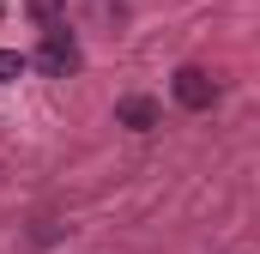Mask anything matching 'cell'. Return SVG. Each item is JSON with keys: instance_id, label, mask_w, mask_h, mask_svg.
<instances>
[{"instance_id": "1", "label": "cell", "mask_w": 260, "mask_h": 254, "mask_svg": "<svg viewBox=\"0 0 260 254\" xmlns=\"http://www.w3.org/2000/svg\"><path fill=\"white\" fill-rule=\"evenodd\" d=\"M37 67L49 73V79H67V73H79L85 55H79V43L67 37V24H49L43 30V49H37Z\"/></svg>"}, {"instance_id": "2", "label": "cell", "mask_w": 260, "mask_h": 254, "mask_svg": "<svg viewBox=\"0 0 260 254\" xmlns=\"http://www.w3.org/2000/svg\"><path fill=\"white\" fill-rule=\"evenodd\" d=\"M170 91H176V103H182L188 115H200V109H212V103H218V79H212L206 67H176Z\"/></svg>"}, {"instance_id": "3", "label": "cell", "mask_w": 260, "mask_h": 254, "mask_svg": "<svg viewBox=\"0 0 260 254\" xmlns=\"http://www.w3.org/2000/svg\"><path fill=\"white\" fill-rule=\"evenodd\" d=\"M157 121H164L157 97H139V91H127V97H115V127H133V133H151Z\"/></svg>"}, {"instance_id": "4", "label": "cell", "mask_w": 260, "mask_h": 254, "mask_svg": "<svg viewBox=\"0 0 260 254\" xmlns=\"http://www.w3.org/2000/svg\"><path fill=\"white\" fill-rule=\"evenodd\" d=\"M24 12L37 24H61V0H24Z\"/></svg>"}, {"instance_id": "5", "label": "cell", "mask_w": 260, "mask_h": 254, "mask_svg": "<svg viewBox=\"0 0 260 254\" xmlns=\"http://www.w3.org/2000/svg\"><path fill=\"white\" fill-rule=\"evenodd\" d=\"M24 55H18V49H0V85H6V79H18V73H24Z\"/></svg>"}]
</instances>
